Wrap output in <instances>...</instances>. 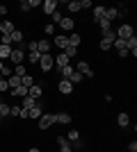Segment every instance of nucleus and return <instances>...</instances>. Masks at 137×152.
<instances>
[{
    "label": "nucleus",
    "mask_w": 137,
    "mask_h": 152,
    "mask_svg": "<svg viewBox=\"0 0 137 152\" xmlns=\"http://www.w3.org/2000/svg\"><path fill=\"white\" fill-rule=\"evenodd\" d=\"M114 39H117V37H114V32H112V30H105L103 32V39H101V50H110L112 43H114Z\"/></svg>",
    "instance_id": "1"
},
{
    "label": "nucleus",
    "mask_w": 137,
    "mask_h": 152,
    "mask_svg": "<svg viewBox=\"0 0 137 152\" xmlns=\"http://www.w3.org/2000/svg\"><path fill=\"white\" fill-rule=\"evenodd\" d=\"M55 125V114H41L39 118V129H48Z\"/></svg>",
    "instance_id": "2"
},
{
    "label": "nucleus",
    "mask_w": 137,
    "mask_h": 152,
    "mask_svg": "<svg viewBox=\"0 0 137 152\" xmlns=\"http://www.w3.org/2000/svg\"><path fill=\"white\" fill-rule=\"evenodd\" d=\"M39 64H41V70H50L53 66H55V57H53L50 52H46V55H41Z\"/></svg>",
    "instance_id": "3"
},
{
    "label": "nucleus",
    "mask_w": 137,
    "mask_h": 152,
    "mask_svg": "<svg viewBox=\"0 0 137 152\" xmlns=\"http://www.w3.org/2000/svg\"><path fill=\"white\" fill-rule=\"evenodd\" d=\"M117 37L126 41V39L135 37V32H133V27H130V25H121V27H119V34H117Z\"/></svg>",
    "instance_id": "4"
},
{
    "label": "nucleus",
    "mask_w": 137,
    "mask_h": 152,
    "mask_svg": "<svg viewBox=\"0 0 137 152\" xmlns=\"http://www.w3.org/2000/svg\"><path fill=\"white\" fill-rule=\"evenodd\" d=\"M82 77H91V68H89V64L87 61H78V68H76Z\"/></svg>",
    "instance_id": "5"
},
{
    "label": "nucleus",
    "mask_w": 137,
    "mask_h": 152,
    "mask_svg": "<svg viewBox=\"0 0 137 152\" xmlns=\"http://www.w3.org/2000/svg\"><path fill=\"white\" fill-rule=\"evenodd\" d=\"M69 64H71V59L66 57L64 52H59L57 57H55V66H57V68H64V66H69Z\"/></svg>",
    "instance_id": "6"
},
{
    "label": "nucleus",
    "mask_w": 137,
    "mask_h": 152,
    "mask_svg": "<svg viewBox=\"0 0 137 152\" xmlns=\"http://www.w3.org/2000/svg\"><path fill=\"white\" fill-rule=\"evenodd\" d=\"M73 91V84L69 82V80H59V93H64V95H69Z\"/></svg>",
    "instance_id": "7"
},
{
    "label": "nucleus",
    "mask_w": 137,
    "mask_h": 152,
    "mask_svg": "<svg viewBox=\"0 0 137 152\" xmlns=\"http://www.w3.org/2000/svg\"><path fill=\"white\" fill-rule=\"evenodd\" d=\"M50 45H57L59 50H64L66 45H69V39H66V37H62V34H57V37H55V41H53Z\"/></svg>",
    "instance_id": "8"
},
{
    "label": "nucleus",
    "mask_w": 137,
    "mask_h": 152,
    "mask_svg": "<svg viewBox=\"0 0 137 152\" xmlns=\"http://www.w3.org/2000/svg\"><path fill=\"white\" fill-rule=\"evenodd\" d=\"M41 7H44V12H46V14H53V12H57V2H55V0H46V2H44Z\"/></svg>",
    "instance_id": "9"
},
{
    "label": "nucleus",
    "mask_w": 137,
    "mask_h": 152,
    "mask_svg": "<svg viewBox=\"0 0 137 152\" xmlns=\"http://www.w3.org/2000/svg\"><path fill=\"white\" fill-rule=\"evenodd\" d=\"M117 16H119V9H114V7H105V16H103V18H107L112 23Z\"/></svg>",
    "instance_id": "10"
},
{
    "label": "nucleus",
    "mask_w": 137,
    "mask_h": 152,
    "mask_svg": "<svg viewBox=\"0 0 137 152\" xmlns=\"http://www.w3.org/2000/svg\"><path fill=\"white\" fill-rule=\"evenodd\" d=\"M73 70H76V68H73L71 64H69V66H64V68H59V80H69Z\"/></svg>",
    "instance_id": "11"
},
{
    "label": "nucleus",
    "mask_w": 137,
    "mask_h": 152,
    "mask_svg": "<svg viewBox=\"0 0 137 152\" xmlns=\"http://www.w3.org/2000/svg\"><path fill=\"white\" fill-rule=\"evenodd\" d=\"M73 25H76V23H73V18L62 16V20H59V27H62V30H73Z\"/></svg>",
    "instance_id": "12"
},
{
    "label": "nucleus",
    "mask_w": 137,
    "mask_h": 152,
    "mask_svg": "<svg viewBox=\"0 0 137 152\" xmlns=\"http://www.w3.org/2000/svg\"><path fill=\"white\" fill-rule=\"evenodd\" d=\"M9 93L16 95V98H25V95H27V89L21 84V86H16V89H9Z\"/></svg>",
    "instance_id": "13"
},
{
    "label": "nucleus",
    "mask_w": 137,
    "mask_h": 152,
    "mask_svg": "<svg viewBox=\"0 0 137 152\" xmlns=\"http://www.w3.org/2000/svg\"><path fill=\"white\" fill-rule=\"evenodd\" d=\"M32 107H37V100H34V98H30V95H25V98H23V109H25V111H30Z\"/></svg>",
    "instance_id": "14"
},
{
    "label": "nucleus",
    "mask_w": 137,
    "mask_h": 152,
    "mask_svg": "<svg viewBox=\"0 0 137 152\" xmlns=\"http://www.w3.org/2000/svg\"><path fill=\"white\" fill-rule=\"evenodd\" d=\"M0 32H2V37H9V34L14 32V25L9 23V20H5V23L0 25Z\"/></svg>",
    "instance_id": "15"
},
{
    "label": "nucleus",
    "mask_w": 137,
    "mask_h": 152,
    "mask_svg": "<svg viewBox=\"0 0 137 152\" xmlns=\"http://www.w3.org/2000/svg\"><path fill=\"white\" fill-rule=\"evenodd\" d=\"M48 50H50V43H48V41H37V52H39V55H46Z\"/></svg>",
    "instance_id": "16"
},
{
    "label": "nucleus",
    "mask_w": 137,
    "mask_h": 152,
    "mask_svg": "<svg viewBox=\"0 0 137 152\" xmlns=\"http://www.w3.org/2000/svg\"><path fill=\"white\" fill-rule=\"evenodd\" d=\"M117 123H119V127H128V125H130V116H128V114H119Z\"/></svg>",
    "instance_id": "17"
},
{
    "label": "nucleus",
    "mask_w": 137,
    "mask_h": 152,
    "mask_svg": "<svg viewBox=\"0 0 137 152\" xmlns=\"http://www.w3.org/2000/svg\"><path fill=\"white\" fill-rule=\"evenodd\" d=\"M9 55H12V45L0 43V61H2V59H9Z\"/></svg>",
    "instance_id": "18"
},
{
    "label": "nucleus",
    "mask_w": 137,
    "mask_h": 152,
    "mask_svg": "<svg viewBox=\"0 0 137 152\" xmlns=\"http://www.w3.org/2000/svg\"><path fill=\"white\" fill-rule=\"evenodd\" d=\"M27 95H30V98H34V100H37V98H39V95H41V86H37V84H32V86L27 89Z\"/></svg>",
    "instance_id": "19"
},
{
    "label": "nucleus",
    "mask_w": 137,
    "mask_h": 152,
    "mask_svg": "<svg viewBox=\"0 0 137 152\" xmlns=\"http://www.w3.org/2000/svg\"><path fill=\"white\" fill-rule=\"evenodd\" d=\"M9 59H12V61H16V66H19V64L23 61V50H12Z\"/></svg>",
    "instance_id": "20"
},
{
    "label": "nucleus",
    "mask_w": 137,
    "mask_h": 152,
    "mask_svg": "<svg viewBox=\"0 0 137 152\" xmlns=\"http://www.w3.org/2000/svg\"><path fill=\"white\" fill-rule=\"evenodd\" d=\"M7 84H9V89H16V86H21V77H19V75L7 77Z\"/></svg>",
    "instance_id": "21"
},
{
    "label": "nucleus",
    "mask_w": 137,
    "mask_h": 152,
    "mask_svg": "<svg viewBox=\"0 0 137 152\" xmlns=\"http://www.w3.org/2000/svg\"><path fill=\"white\" fill-rule=\"evenodd\" d=\"M55 123H64V125H69V123H71V116H69V114H55Z\"/></svg>",
    "instance_id": "22"
},
{
    "label": "nucleus",
    "mask_w": 137,
    "mask_h": 152,
    "mask_svg": "<svg viewBox=\"0 0 137 152\" xmlns=\"http://www.w3.org/2000/svg\"><path fill=\"white\" fill-rule=\"evenodd\" d=\"M112 45H114V48H117V50L119 52H124V50H128V48H126V41H124V39H114V43H112Z\"/></svg>",
    "instance_id": "23"
},
{
    "label": "nucleus",
    "mask_w": 137,
    "mask_h": 152,
    "mask_svg": "<svg viewBox=\"0 0 137 152\" xmlns=\"http://www.w3.org/2000/svg\"><path fill=\"white\" fill-rule=\"evenodd\" d=\"M27 118H41V107H39V104L27 111Z\"/></svg>",
    "instance_id": "24"
},
{
    "label": "nucleus",
    "mask_w": 137,
    "mask_h": 152,
    "mask_svg": "<svg viewBox=\"0 0 137 152\" xmlns=\"http://www.w3.org/2000/svg\"><path fill=\"white\" fill-rule=\"evenodd\" d=\"M9 39H12V43H21V41H23V34H21L19 30H14L12 34H9Z\"/></svg>",
    "instance_id": "25"
},
{
    "label": "nucleus",
    "mask_w": 137,
    "mask_h": 152,
    "mask_svg": "<svg viewBox=\"0 0 137 152\" xmlns=\"http://www.w3.org/2000/svg\"><path fill=\"white\" fill-rule=\"evenodd\" d=\"M66 39H69V45H73V48L80 45V34H71V37H66Z\"/></svg>",
    "instance_id": "26"
},
{
    "label": "nucleus",
    "mask_w": 137,
    "mask_h": 152,
    "mask_svg": "<svg viewBox=\"0 0 137 152\" xmlns=\"http://www.w3.org/2000/svg\"><path fill=\"white\" fill-rule=\"evenodd\" d=\"M103 16H105V7H101V5H98V7H94V18H103Z\"/></svg>",
    "instance_id": "27"
},
{
    "label": "nucleus",
    "mask_w": 137,
    "mask_h": 152,
    "mask_svg": "<svg viewBox=\"0 0 137 152\" xmlns=\"http://www.w3.org/2000/svg\"><path fill=\"white\" fill-rule=\"evenodd\" d=\"M69 82H71V84H78V82H82V75H80L78 70H73V73H71V77H69Z\"/></svg>",
    "instance_id": "28"
},
{
    "label": "nucleus",
    "mask_w": 137,
    "mask_h": 152,
    "mask_svg": "<svg viewBox=\"0 0 137 152\" xmlns=\"http://www.w3.org/2000/svg\"><path fill=\"white\" fill-rule=\"evenodd\" d=\"M21 84H23L25 89H30V86H32V84H34V80H32V77H30V75H23V77H21Z\"/></svg>",
    "instance_id": "29"
},
{
    "label": "nucleus",
    "mask_w": 137,
    "mask_h": 152,
    "mask_svg": "<svg viewBox=\"0 0 137 152\" xmlns=\"http://www.w3.org/2000/svg\"><path fill=\"white\" fill-rule=\"evenodd\" d=\"M76 52H78V48H73V45H66V48H64V55H66L69 59L76 57Z\"/></svg>",
    "instance_id": "30"
},
{
    "label": "nucleus",
    "mask_w": 137,
    "mask_h": 152,
    "mask_svg": "<svg viewBox=\"0 0 137 152\" xmlns=\"http://www.w3.org/2000/svg\"><path fill=\"white\" fill-rule=\"evenodd\" d=\"M98 25H101V30H103V32H105V30H112V27H110L112 23H110L107 18H98Z\"/></svg>",
    "instance_id": "31"
},
{
    "label": "nucleus",
    "mask_w": 137,
    "mask_h": 152,
    "mask_svg": "<svg viewBox=\"0 0 137 152\" xmlns=\"http://www.w3.org/2000/svg\"><path fill=\"white\" fill-rule=\"evenodd\" d=\"M14 75H19V77L27 75V73H25V66H23V64H19V66H16V68H14Z\"/></svg>",
    "instance_id": "32"
},
{
    "label": "nucleus",
    "mask_w": 137,
    "mask_h": 152,
    "mask_svg": "<svg viewBox=\"0 0 137 152\" xmlns=\"http://www.w3.org/2000/svg\"><path fill=\"white\" fill-rule=\"evenodd\" d=\"M78 129H71V132H69V136H66V141H73V143H78Z\"/></svg>",
    "instance_id": "33"
},
{
    "label": "nucleus",
    "mask_w": 137,
    "mask_h": 152,
    "mask_svg": "<svg viewBox=\"0 0 137 152\" xmlns=\"http://www.w3.org/2000/svg\"><path fill=\"white\" fill-rule=\"evenodd\" d=\"M0 116H9V107H7L2 100H0Z\"/></svg>",
    "instance_id": "34"
},
{
    "label": "nucleus",
    "mask_w": 137,
    "mask_h": 152,
    "mask_svg": "<svg viewBox=\"0 0 137 152\" xmlns=\"http://www.w3.org/2000/svg\"><path fill=\"white\" fill-rule=\"evenodd\" d=\"M69 12H80V2H76V0L69 2Z\"/></svg>",
    "instance_id": "35"
},
{
    "label": "nucleus",
    "mask_w": 137,
    "mask_h": 152,
    "mask_svg": "<svg viewBox=\"0 0 137 152\" xmlns=\"http://www.w3.org/2000/svg\"><path fill=\"white\" fill-rule=\"evenodd\" d=\"M0 91H2V93H7V91H9V84H7V80H0Z\"/></svg>",
    "instance_id": "36"
},
{
    "label": "nucleus",
    "mask_w": 137,
    "mask_h": 152,
    "mask_svg": "<svg viewBox=\"0 0 137 152\" xmlns=\"http://www.w3.org/2000/svg\"><path fill=\"white\" fill-rule=\"evenodd\" d=\"M27 57H30V61H39V59H41V55H39V52H30Z\"/></svg>",
    "instance_id": "37"
},
{
    "label": "nucleus",
    "mask_w": 137,
    "mask_h": 152,
    "mask_svg": "<svg viewBox=\"0 0 137 152\" xmlns=\"http://www.w3.org/2000/svg\"><path fill=\"white\" fill-rule=\"evenodd\" d=\"M50 16H53V20H55V23H59V20H62V14H59V12H53Z\"/></svg>",
    "instance_id": "38"
},
{
    "label": "nucleus",
    "mask_w": 137,
    "mask_h": 152,
    "mask_svg": "<svg viewBox=\"0 0 137 152\" xmlns=\"http://www.w3.org/2000/svg\"><path fill=\"white\" fill-rule=\"evenodd\" d=\"M21 9H23V12H30V9H32V7H30V0H27V2H21Z\"/></svg>",
    "instance_id": "39"
},
{
    "label": "nucleus",
    "mask_w": 137,
    "mask_h": 152,
    "mask_svg": "<svg viewBox=\"0 0 137 152\" xmlns=\"http://www.w3.org/2000/svg\"><path fill=\"white\" fill-rule=\"evenodd\" d=\"M85 7H91V0H80V9H85Z\"/></svg>",
    "instance_id": "40"
},
{
    "label": "nucleus",
    "mask_w": 137,
    "mask_h": 152,
    "mask_svg": "<svg viewBox=\"0 0 137 152\" xmlns=\"http://www.w3.org/2000/svg\"><path fill=\"white\" fill-rule=\"evenodd\" d=\"M44 30H46V34H53V32H55V25H46Z\"/></svg>",
    "instance_id": "41"
},
{
    "label": "nucleus",
    "mask_w": 137,
    "mask_h": 152,
    "mask_svg": "<svg viewBox=\"0 0 137 152\" xmlns=\"http://www.w3.org/2000/svg\"><path fill=\"white\" fill-rule=\"evenodd\" d=\"M128 152H137V143H135V141H133L130 145H128Z\"/></svg>",
    "instance_id": "42"
},
{
    "label": "nucleus",
    "mask_w": 137,
    "mask_h": 152,
    "mask_svg": "<svg viewBox=\"0 0 137 152\" xmlns=\"http://www.w3.org/2000/svg\"><path fill=\"white\" fill-rule=\"evenodd\" d=\"M57 143H59V145H66L69 141H66V136H59V139H57Z\"/></svg>",
    "instance_id": "43"
},
{
    "label": "nucleus",
    "mask_w": 137,
    "mask_h": 152,
    "mask_svg": "<svg viewBox=\"0 0 137 152\" xmlns=\"http://www.w3.org/2000/svg\"><path fill=\"white\" fill-rule=\"evenodd\" d=\"M27 48H30V52H37V41H32V43L27 45Z\"/></svg>",
    "instance_id": "44"
},
{
    "label": "nucleus",
    "mask_w": 137,
    "mask_h": 152,
    "mask_svg": "<svg viewBox=\"0 0 137 152\" xmlns=\"http://www.w3.org/2000/svg\"><path fill=\"white\" fill-rule=\"evenodd\" d=\"M59 150L62 152H71V145H69V143H66V145H59Z\"/></svg>",
    "instance_id": "45"
},
{
    "label": "nucleus",
    "mask_w": 137,
    "mask_h": 152,
    "mask_svg": "<svg viewBox=\"0 0 137 152\" xmlns=\"http://www.w3.org/2000/svg\"><path fill=\"white\" fill-rule=\"evenodd\" d=\"M27 152H41V150H39V148H30Z\"/></svg>",
    "instance_id": "46"
},
{
    "label": "nucleus",
    "mask_w": 137,
    "mask_h": 152,
    "mask_svg": "<svg viewBox=\"0 0 137 152\" xmlns=\"http://www.w3.org/2000/svg\"><path fill=\"white\" fill-rule=\"evenodd\" d=\"M2 68H5V64H2V61H0V70H2Z\"/></svg>",
    "instance_id": "47"
},
{
    "label": "nucleus",
    "mask_w": 137,
    "mask_h": 152,
    "mask_svg": "<svg viewBox=\"0 0 137 152\" xmlns=\"http://www.w3.org/2000/svg\"><path fill=\"white\" fill-rule=\"evenodd\" d=\"M0 80H5V77H2V75H0Z\"/></svg>",
    "instance_id": "48"
}]
</instances>
